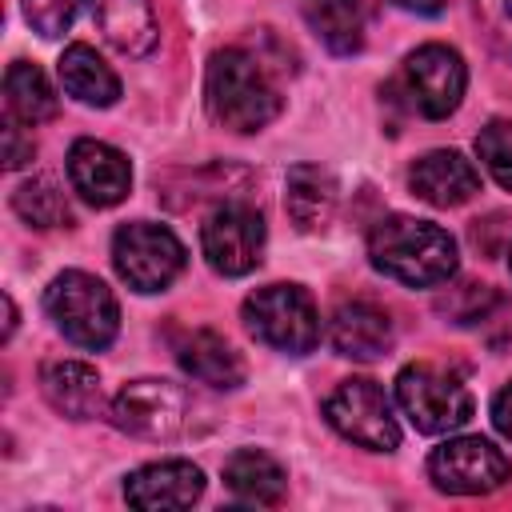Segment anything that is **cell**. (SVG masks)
I'll return each instance as SVG.
<instances>
[{
    "label": "cell",
    "instance_id": "6",
    "mask_svg": "<svg viewBox=\"0 0 512 512\" xmlns=\"http://www.w3.org/2000/svg\"><path fill=\"white\" fill-rule=\"evenodd\" d=\"M112 268L132 292L152 296L164 292L184 272V244L164 224L132 220L120 224L112 236Z\"/></svg>",
    "mask_w": 512,
    "mask_h": 512
},
{
    "label": "cell",
    "instance_id": "21",
    "mask_svg": "<svg viewBox=\"0 0 512 512\" xmlns=\"http://www.w3.org/2000/svg\"><path fill=\"white\" fill-rule=\"evenodd\" d=\"M92 16L116 52L148 56L156 48V16L148 0H92Z\"/></svg>",
    "mask_w": 512,
    "mask_h": 512
},
{
    "label": "cell",
    "instance_id": "32",
    "mask_svg": "<svg viewBox=\"0 0 512 512\" xmlns=\"http://www.w3.org/2000/svg\"><path fill=\"white\" fill-rule=\"evenodd\" d=\"M4 340H12V332H16V304H12V296H4Z\"/></svg>",
    "mask_w": 512,
    "mask_h": 512
},
{
    "label": "cell",
    "instance_id": "20",
    "mask_svg": "<svg viewBox=\"0 0 512 512\" xmlns=\"http://www.w3.org/2000/svg\"><path fill=\"white\" fill-rule=\"evenodd\" d=\"M56 72L64 92L88 108H112L120 100V76L104 64V56L92 44H68Z\"/></svg>",
    "mask_w": 512,
    "mask_h": 512
},
{
    "label": "cell",
    "instance_id": "22",
    "mask_svg": "<svg viewBox=\"0 0 512 512\" xmlns=\"http://www.w3.org/2000/svg\"><path fill=\"white\" fill-rule=\"evenodd\" d=\"M300 12L332 56H356L364 48V0H300Z\"/></svg>",
    "mask_w": 512,
    "mask_h": 512
},
{
    "label": "cell",
    "instance_id": "14",
    "mask_svg": "<svg viewBox=\"0 0 512 512\" xmlns=\"http://www.w3.org/2000/svg\"><path fill=\"white\" fill-rule=\"evenodd\" d=\"M408 188L432 208H460L480 192V172L464 152L432 148L408 168Z\"/></svg>",
    "mask_w": 512,
    "mask_h": 512
},
{
    "label": "cell",
    "instance_id": "8",
    "mask_svg": "<svg viewBox=\"0 0 512 512\" xmlns=\"http://www.w3.org/2000/svg\"><path fill=\"white\" fill-rule=\"evenodd\" d=\"M268 244L264 216L248 200H220L200 224V248L212 272L220 276H248Z\"/></svg>",
    "mask_w": 512,
    "mask_h": 512
},
{
    "label": "cell",
    "instance_id": "2",
    "mask_svg": "<svg viewBox=\"0 0 512 512\" xmlns=\"http://www.w3.org/2000/svg\"><path fill=\"white\" fill-rule=\"evenodd\" d=\"M204 96H208V112L232 132H260L284 108L280 84L272 80V68L264 64V56L240 44L212 52Z\"/></svg>",
    "mask_w": 512,
    "mask_h": 512
},
{
    "label": "cell",
    "instance_id": "16",
    "mask_svg": "<svg viewBox=\"0 0 512 512\" xmlns=\"http://www.w3.org/2000/svg\"><path fill=\"white\" fill-rule=\"evenodd\" d=\"M176 364L192 380H200V384H208L216 392H232V388L244 384V360H240V352L220 332H212V328L184 332L180 344H176Z\"/></svg>",
    "mask_w": 512,
    "mask_h": 512
},
{
    "label": "cell",
    "instance_id": "9",
    "mask_svg": "<svg viewBox=\"0 0 512 512\" xmlns=\"http://www.w3.org/2000/svg\"><path fill=\"white\" fill-rule=\"evenodd\" d=\"M188 392L172 380H160V376H140V380H128L112 404H108V416L120 432L128 436H140V440H172L184 432L188 424Z\"/></svg>",
    "mask_w": 512,
    "mask_h": 512
},
{
    "label": "cell",
    "instance_id": "18",
    "mask_svg": "<svg viewBox=\"0 0 512 512\" xmlns=\"http://www.w3.org/2000/svg\"><path fill=\"white\" fill-rule=\"evenodd\" d=\"M284 208L300 232H324L336 212V180L320 164H292L284 176Z\"/></svg>",
    "mask_w": 512,
    "mask_h": 512
},
{
    "label": "cell",
    "instance_id": "31",
    "mask_svg": "<svg viewBox=\"0 0 512 512\" xmlns=\"http://www.w3.org/2000/svg\"><path fill=\"white\" fill-rule=\"evenodd\" d=\"M392 4L404 12H416V16H436V12H444L448 0H392Z\"/></svg>",
    "mask_w": 512,
    "mask_h": 512
},
{
    "label": "cell",
    "instance_id": "28",
    "mask_svg": "<svg viewBox=\"0 0 512 512\" xmlns=\"http://www.w3.org/2000/svg\"><path fill=\"white\" fill-rule=\"evenodd\" d=\"M84 0H24V20L32 24V32H40L44 40H56L72 28L76 12Z\"/></svg>",
    "mask_w": 512,
    "mask_h": 512
},
{
    "label": "cell",
    "instance_id": "12",
    "mask_svg": "<svg viewBox=\"0 0 512 512\" xmlns=\"http://www.w3.org/2000/svg\"><path fill=\"white\" fill-rule=\"evenodd\" d=\"M68 180L84 204L112 208L132 192V164L120 148L84 136L68 148Z\"/></svg>",
    "mask_w": 512,
    "mask_h": 512
},
{
    "label": "cell",
    "instance_id": "3",
    "mask_svg": "<svg viewBox=\"0 0 512 512\" xmlns=\"http://www.w3.org/2000/svg\"><path fill=\"white\" fill-rule=\"evenodd\" d=\"M44 312L64 340L88 352L108 348L120 332V304L112 288L100 276L80 272V268L52 276V284L44 288Z\"/></svg>",
    "mask_w": 512,
    "mask_h": 512
},
{
    "label": "cell",
    "instance_id": "25",
    "mask_svg": "<svg viewBox=\"0 0 512 512\" xmlns=\"http://www.w3.org/2000/svg\"><path fill=\"white\" fill-rule=\"evenodd\" d=\"M500 304V296L488 288V284H476V280H464V284H456V288H448L440 300H436V312L440 316H448L452 324H476V320H484L492 308Z\"/></svg>",
    "mask_w": 512,
    "mask_h": 512
},
{
    "label": "cell",
    "instance_id": "13",
    "mask_svg": "<svg viewBox=\"0 0 512 512\" xmlns=\"http://www.w3.org/2000/svg\"><path fill=\"white\" fill-rule=\"evenodd\" d=\"M204 496V472L192 460H156L124 476V500L144 512L188 508Z\"/></svg>",
    "mask_w": 512,
    "mask_h": 512
},
{
    "label": "cell",
    "instance_id": "30",
    "mask_svg": "<svg viewBox=\"0 0 512 512\" xmlns=\"http://www.w3.org/2000/svg\"><path fill=\"white\" fill-rule=\"evenodd\" d=\"M492 424H496V432L504 440H512V384H504L496 392V400H492Z\"/></svg>",
    "mask_w": 512,
    "mask_h": 512
},
{
    "label": "cell",
    "instance_id": "7",
    "mask_svg": "<svg viewBox=\"0 0 512 512\" xmlns=\"http://www.w3.org/2000/svg\"><path fill=\"white\" fill-rule=\"evenodd\" d=\"M324 420L344 440H352L356 448H368V452H396V444H400V424L392 416V400L368 376L340 380L324 400Z\"/></svg>",
    "mask_w": 512,
    "mask_h": 512
},
{
    "label": "cell",
    "instance_id": "26",
    "mask_svg": "<svg viewBox=\"0 0 512 512\" xmlns=\"http://www.w3.org/2000/svg\"><path fill=\"white\" fill-rule=\"evenodd\" d=\"M476 156L484 160L488 176L512 192V120H488L476 136Z\"/></svg>",
    "mask_w": 512,
    "mask_h": 512
},
{
    "label": "cell",
    "instance_id": "4",
    "mask_svg": "<svg viewBox=\"0 0 512 512\" xmlns=\"http://www.w3.org/2000/svg\"><path fill=\"white\" fill-rule=\"evenodd\" d=\"M396 404L412 420V428L424 436H444L472 420V392L452 368L432 360H416L400 368Z\"/></svg>",
    "mask_w": 512,
    "mask_h": 512
},
{
    "label": "cell",
    "instance_id": "5",
    "mask_svg": "<svg viewBox=\"0 0 512 512\" xmlns=\"http://www.w3.org/2000/svg\"><path fill=\"white\" fill-rule=\"evenodd\" d=\"M244 328L284 356H308L320 344V312L300 284L256 288L244 300Z\"/></svg>",
    "mask_w": 512,
    "mask_h": 512
},
{
    "label": "cell",
    "instance_id": "24",
    "mask_svg": "<svg viewBox=\"0 0 512 512\" xmlns=\"http://www.w3.org/2000/svg\"><path fill=\"white\" fill-rule=\"evenodd\" d=\"M12 208H16V216H20L24 224H32V228H60V224L72 220L64 192H60L48 176L24 180V184L12 192Z\"/></svg>",
    "mask_w": 512,
    "mask_h": 512
},
{
    "label": "cell",
    "instance_id": "17",
    "mask_svg": "<svg viewBox=\"0 0 512 512\" xmlns=\"http://www.w3.org/2000/svg\"><path fill=\"white\" fill-rule=\"evenodd\" d=\"M40 392L68 420H92L104 404L100 376L84 360H48L40 368Z\"/></svg>",
    "mask_w": 512,
    "mask_h": 512
},
{
    "label": "cell",
    "instance_id": "33",
    "mask_svg": "<svg viewBox=\"0 0 512 512\" xmlns=\"http://www.w3.org/2000/svg\"><path fill=\"white\" fill-rule=\"evenodd\" d=\"M508 264H512V252H508Z\"/></svg>",
    "mask_w": 512,
    "mask_h": 512
},
{
    "label": "cell",
    "instance_id": "15",
    "mask_svg": "<svg viewBox=\"0 0 512 512\" xmlns=\"http://www.w3.org/2000/svg\"><path fill=\"white\" fill-rule=\"evenodd\" d=\"M328 340H332V348L340 356L368 364V360H380L392 348L396 332H392V320H388V312L380 304H372V300H344L328 316Z\"/></svg>",
    "mask_w": 512,
    "mask_h": 512
},
{
    "label": "cell",
    "instance_id": "11",
    "mask_svg": "<svg viewBox=\"0 0 512 512\" xmlns=\"http://www.w3.org/2000/svg\"><path fill=\"white\" fill-rule=\"evenodd\" d=\"M400 80H404V96H408L412 112H420L428 120H444L464 100L468 68H464L456 48H448V44H420L416 52H408Z\"/></svg>",
    "mask_w": 512,
    "mask_h": 512
},
{
    "label": "cell",
    "instance_id": "23",
    "mask_svg": "<svg viewBox=\"0 0 512 512\" xmlns=\"http://www.w3.org/2000/svg\"><path fill=\"white\" fill-rule=\"evenodd\" d=\"M4 100H8V116H16L20 124H44V120H52L60 112L56 88L28 60H12L8 64V72H4Z\"/></svg>",
    "mask_w": 512,
    "mask_h": 512
},
{
    "label": "cell",
    "instance_id": "1",
    "mask_svg": "<svg viewBox=\"0 0 512 512\" xmlns=\"http://www.w3.org/2000/svg\"><path fill=\"white\" fill-rule=\"evenodd\" d=\"M368 260L376 272L408 284V288H436L456 276L460 252L448 228L416 216H384L368 232Z\"/></svg>",
    "mask_w": 512,
    "mask_h": 512
},
{
    "label": "cell",
    "instance_id": "10",
    "mask_svg": "<svg viewBox=\"0 0 512 512\" xmlns=\"http://www.w3.org/2000/svg\"><path fill=\"white\" fill-rule=\"evenodd\" d=\"M428 476L448 496H488L512 480V464L484 436H452L432 448Z\"/></svg>",
    "mask_w": 512,
    "mask_h": 512
},
{
    "label": "cell",
    "instance_id": "19",
    "mask_svg": "<svg viewBox=\"0 0 512 512\" xmlns=\"http://www.w3.org/2000/svg\"><path fill=\"white\" fill-rule=\"evenodd\" d=\"M224 488L232 492V500L240 504H256V508H272L284 500L288 492V472L280 468V460H272L260 448H240L224 460Z\"/></svg>",
    "mask_w": 512,
    "mask_h": 512
},
{
    "label": "cell",
    "instance_id": "29",
    "mask_svg": "<svg viewBox=\"0 0 512 512\" xmlns=\"http://www.w3.org/2000/svg\"><path fill=\"white\" fill-rule=\"evenodd\" d=\"M32 156H36L32 136H24L20 120H16V116H8V120H4V168H8V172H16V168L32 164Z\"/></svg>",
    "mask_w": 512,
    "mask_h": 512
},
{
    "label": "cell",
    "instance_id": "27",
    "mask_svg": "<svg viewBox=\"0 0 512 512\" xmlns=\"http://www.w3.org/2000/svg\"><path fill=\"white\" fill-rule=\"evenodd\" d=\"M472 12L488 48L512 64V0H472Z\"/></svg>",
    "mask_w": 512,
    "mask_h": 512
}]
</instances>
